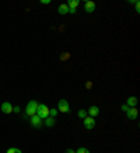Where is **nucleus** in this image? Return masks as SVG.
I'll return each instance as SVG.
<instances>
[{"label":"nucleus","mask_w":140,"mask_h":153,"mask_svg":"<svg viewBox=\"0 0 140 153\" xmlns=\"http://www.w3.org/2000/svg\"><path fill=\"white\" fill-rule=\"evenodd\" d=\"M76 153H90V150L87 148H79L76 150Z\"/></svg>","instance_id":"nucleus-16"},{"label":"nucleus","mask_w":140,"mask_h":153,"mask_svg":"<svg viewBox=\"0 0 140 153\" xmlns=\"http://www.w3.org/2000/svg\"><path fill=\"white\" fill-rule=\"evenodd\" d=\"M39 118H42V120H45V118H48L49 117V108H48V105H45V104H38V108H37V112H35Z\"/></svg>","instance_id":"nucleus-1"},{"label":"nucleus","mask_w":140,"mask_h":153,"mask_svg":"<svg viewBox=\"0 0 140 153\" xmlns=\"http://www.w3.org/2000/svg\"><path fill=\"white\" fill-rule=\"evenodd\" d=\"M37 108H38V102L35 101V100H31V101L27 104V107H25V114H27L28 117L35 115V112H37Z\"/></svg>","instance_id":"nucleus-2"},{"label":"nucleus","mask_w":140,"mask_h":153,"mask_svg":"<svg viewBox=\"0 0 140 153\" xmlns=\"http://www.w3.org/2000/svg\"><path fill=\"white\" fill-rule=\"evenodd\" d=\"M7 153H23L20 149H17V148H11V149H9L7 150Z\"/></svg>","instance_id":"nucleus-17"},{"label":"nucleus","mask_w":140,"mask_h":153,"mask_svg":"<svg viewBox=\"0 0 140 153\" xmlns=\"http://www.w3.org/2000/svg\"><path fill=\"white\" fill-rule=\"evenodd\" d=\"M57 112H59V111H57L56 108H52V110H49V115H51L52 118H55V117L57 115Z\"/></svg>","instance_id":"nucleus-15"},{"label":"nucleus","mask_w":140,"mask_h":153,"mask_svg":"<svg viewBox=\"0 0 140 153\" xmlns=\"http://www.w3.org/2000/svg\"><path fill=\"white\" fill-rule=\"evenodd\" d=\"M13 112H20V107H18V105L13 107Z\"/></svg>","instance_id":"nucleus-19"},{"label":"nucleus","mask_w":140,"mask_h":153,"mask_svg":"<svg viewBox=\"0 0 140 153\" xmlns=\"http://www.w3.org/2000/svg\"><path fill=\"white\" fill-rule=\"evenodd\" d=\"M84 10H85L87 13H93L94 10H95V3H94V1H91V0L84 1Z\"/></svg>","instance_id":"nucleus-6"},{"label":"nucleus","mask_w":140,"mask_h":153,"mask_svg":"<svg viewBox=\"0 0 140 153\" xmlns=\"http://www.w3.org/2000/svg\"><path fill=\"white\" fill-rule=\"evenodd\" d=\"M88 114H90L88 117H93V118H95V117L99 114V108H98L97 105H91L88 108Z\"/></svg>","instance_id":"nucleus-10"},{"label":"nucleus","mask_w":140,"mask_h":153,"mask_svg":"<svg viewBox=\"0 0 140 153\" xmlns=\"http://www.w3.org/2000/svg\"><path fill=\"white\" fill-rule=\"evenodd\" d=\"M65 153H76L74 150H73V149H67V150H66Z\"/></svg>","instance_id":"nucleus-22"},{"label":"nucleus","mask_w":140,"mask_h":153,"mask_svg":"<svg viewBox=\"0 0 140 153\" xmlns=\"http://www.w3.org/2000/svg\"><path fill=\"white\" fill-rule=\"evenodd\" d=\"M57 13L62 14V16H65V14L69 13V7H67V4H60V6H59V9H57Z\"/></svg>","instance_id":"nucleus-12"},{"label":"nucleus","mask_w":140,"mask_h":153,"mask_svg":"<svg viewBox=\"0 0 140 153\" xmlns=\"http://www.w3.org/2000/svg\"><path fill=\"white\" fill-rule=\"evenodd\" d=\"M135 6H136V11L139 13V11H140V3H139V1H135Z\"/></svg>","instance_id":"nucleus-18"},{"label":"nucleus","mask_w":140,"mask_h":153,"mask_svg":"<svg viewBox=\"0 0 140 153\" xmlns=\"http://www.w3.org/2000/svg\"><path fill=\"white\" fill-rule=\"evenodd\" d=\"M136 104H137V98H136V97H129V98H127L126 105L129 107V108H135Z\"/></svg>","instance_id":"nucleus-11"},{"label":"nucleus","mask_w":140,"mask_h":153,"mask_svg":"<svg viewBox=\"0 0 140 153\" xmlns=\"http://www.w3.org/2000/svg\"><path fill=\"white\" fill-rule=\"evenodd\" d=\"M77 115H79V118H81V120H84V118L87 117V111H85V110H80V111L77 112Z\"/></svg>","instance_id":"nucleus-14"},{"label":"nucleus","mask_w":140,"mask_h":153,"mask_svg":"<svg viewBox=\"0 0 140 153\" xmlns=\"http://www.w3.org/2000/svg\"><path fill=\"white\" fill-rule=\"evenodd\" d=\"M0 108H1V112H4V114H10V112H13V105H11L10 102H7V101L3 102Z\"/></svg>","instance_id":"nucleus-8"},{"label":"nucleus","mask_w":140,"mask_h":153,"mask_svg":"<svg viewBox=\"0 0 140 153\" xmlns=\"http://www.w3.org/2000/svg\"><path fill=\"white\" fill-rule=\"evenodd\" d=\"M121 108H122V111H125V112H126V111H127V110H129V107L126 105V104H125V105H122V107H121Z\"/></svg>","instance_id":"nucleus-20"},{"label":"nucleus","mask_w":140,"mask_h":153,"mask_svg":"<svg viewBox=\"0 0 140 153\" xmlns=\"http://www.w3.org/2000/svg\"><path fill=\"white\" fill-rule=\"evenodd\" d=\"M83 122H84V126H85L88 131H91V129L95 128V120H94L93 117H85Z\"/></svg>","instance_id":"nucleus-4"},{"label":"nucleus","mask_w":140,"mask_h":153,"mask_svg":"<svg viewBox=\"0 0 140 153\" xmlns=\"http://www.w3.org/2000/svg\"><path fill=\"white\" fill-rule=\"evenodd\" d=\"M45 125H46V126H53V125H55V120H53L52 117L45 118Z\"/></svg>","instance_id":"nucleus-13"},{"label":"nucleus","mask_w":140,"mask_h":153,"mask_svg":"<svg viewBox=\"0 0 140 153\" xmlns=\"http://www.w3.org/2000/svg\"><path fill=\"white\" fill-rule=\"evenodd\" d=\"M57 111L60 112H70V105L69 102H67V100H65V98H62V100H59V104H57Z\"/></svg>","instance_id":"nucleus-3"},{"label":"nucleus","mask_w":140,"mask_h":153,"mask_svg":"<svg viewBox=\"0 0 140 153\" xmlns=\"http://www.w3.org/2000/svg\"><path fill=\"white\" fill-rule=\"evenodd\" d=\"M31 125H32L34 128H39V126L42 125V118H39L37 114L32 115L31 117Z\"/></svg>","instance_id":"nucleus-7"},{"label":"nucleus","mask_w":140,"mask_h":153,"mask_svg":"<svg viewBox=\"0 0 140 153\" xmlns=\"http://www.w3.org/2000/svg\"><path fill=\"white\" fill-rule=\"evenodd\" d=\"M126 117H127L129 120H136V118H137V110H136V108H129V110L126 111Z\"/></svg>","instance_id":"nucleus-9"},{"label":"nucleus","mask_w":140,"mask_h":153,"mask_svg":"<svg viewBox=\"0 0 140 153\" xmlns=\"http://www.w3.org/2000/svg\"><path fill=\"white\" fill-rule=\"evenodd\" d=\"M85 87H87V88H91V83H90V82H88V83L85 84Z\"/></svg>","instance_id":"nucleus-23"},{"label":"nucleus","mask_w":140,"mask_h":153,"mask_svg":"<svg viewBox=\"0 0 140 153\" xmlns=\"http://www.w3.org/2000/svg\"><path fill=\"white\" fill-rule=\"evenodd\" d=\"M79 6V0H69L67 1V7H69V13L74 14L76 13V9Z\"/></svg>","instance_id":"nucleus-5"},{"label":"nucleus","mask_w":140,"mask_h":153,"mask_svg":"<svg viewBox=\"0 0 140 153\" xmlns=\"http://www.w3.org/2000/svg\"><path fill=\"white\" fill-rule=\"evenodd\" d=\"M41 3H42V4H49V3H51V1H49V0H42Z\"/></svg>","instance_id":"nucleus-21"}]
</instances>
